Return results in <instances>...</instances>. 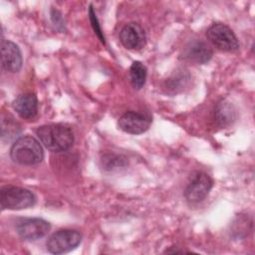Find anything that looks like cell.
Here are the masks:
<instances>
[{
    "instance_id": "obj_1",
    "label": "cell",
    "mask_w": 255,
    "mask_h": 255,
    "mask_svg": "<svg viewBox=\"0 0 255 255\" xmlns=\"http://www.w3.org/2000/svg\"><path fill=\"white\" fill-rule=\"evenodd\" d=\"M36 133L44 146L54 152L65 151L74 143L73 131L64 125H44L38 128Z\"/></svg>"
},
{
    "instance_id": "obj_2",
    "label": "cell",
    "mask_w": 255,
    "mask_h": 255,
    "mask_svg": "<svg viewBox=\"0 0 255 255\" xmlns=\"http://www.w3.org/2000/svg\"><path fill=\"white\" fill-rule=\"evenodd\" d=\"M10 156L16 163L34 165L42 161L44 152L42 145L35 137L24 135L14 141L10 149Z\"/></svg>"
},
{
    "instance_id": "obj_3",
    "label": "cell",
    "mask_w": 255,
    "mask_h": 255,
    "mask_svg": "<svg viewBox=\"0 0 255 255\" xmlns=\"http://www.w3.org/2000/svg\"><path fill=\"white\" fill-rule=\"evenodd\" d=\"M36 202V197L29 189L5 185L0 189V203L2 209L21 210L33 206Z\"/></svg>"
},
{
    "instance_id": "obj_4",
    "label": "cell",
    "mask_w": 255,
    "mask_h": 255,
    "mask_svg": "<svg viewBox=\"0 0 255 255\" xmlns=\"http://www.w3.org/2000/svg\"><path fill=\"white\" fill-rule=\"evenodd\" d=\"M82 241L79 231L73 229H60L47 240V250L52 254H63L74 250Z\"/></svg>"
},
{
    "instance_id": "obj_5",
    "label": "cell",
    "mask_w": 255,
    "mask_h": 255,
    "mask_svg": "<svg viewBox=\"0 0 255 255\" xmlns=\"http://www.w3.org/2000/svg\"><path fill=\"white\" fill-rule=\"evenodd\" d=\"M208 40L219 50L234 52L239 48V42L234 32L223 23L212 24L206 32Z\"/></svg>"
},
{
    "instance_id": "obj_6",
    "label": "cell",
    "mask_w": 255,
    "mask_h": 255,
    "mask_svg": "<svg viewBox=\"0 0 255 255\" xmlns=\"http://www.w3.org/2000/svg\"><path fill=\"white\" fill-rule=\"evenodd\" d=\"M211 187V177L203 171H196L191 175L190 181L185 188V198L191 203H198L207 196Z\"/></svg>"
},
{
    "instance_id": "obj_7",
    "label": "cell",
    "mask_w": 255,
    "mask_h": 255,
    "mask_svg": "<svg viewBox=\"0 0 255 255\" xmlns=\"http://www.w3.org/2000/svg\"><path fill=\"white\" fill-rule=\"evenodd\" d=\"M51 225L42 218H25L16 225L18 235L26 240H37L48 234Z\"/></svg>"
},
{
    "instance_id": "obj_8",
    "label": "cell",
    "mask_w": 255,
    "mask_h": 255,
    "mask_svg": "<svg viewBox=\"0 0 255 255\" xmlns=\"http://www.w3.org/2000/svg\"><path fill=\"white\" fill-rule=\"evenodd\" d=\"M120 40L127 49L138 51L145 46L146 35L139 24L130 22L120 31Z\"/></svg>"
},
{
    "instance_id": "obj_9",
    "label": "cell",
    "mask_w": 255,
    "mask_h": 255,
    "mask_svg": "<svg viewBox=\"0 0 255 255\" xmlns=\"http://www.w3.org/2000/svg\"><path fill=\"white\" fill-rule=\"evenodd\" d=\"M22 54L19 47L9 41V40H2L1 41V65L2 69L16 73L22 67Z\"/></svg>"
},
{
    "instance_id": "obj_10",
    "label": "cell",
    "mask_w": 255,
    "mask_h": 255,
    "mask_svg": "<svg viewBox=\"0 0 255 255\" xmlns=\"http://www.w3.org/2000/svg\"><path fill=\"white\" fill-rule=\"evenodd\" d=\"M149 125L150 122L148 119L133 111L125 113L119 120L120 128L131 134H139L144 132L149 128Z\"/></svg>"
},
{
    "instance_id": "obj_11",
    "label": "cell",
    "mask_w": 255,
    "mask_h": 255,
    "mask_svg": "<svg viewBox=\"0 0 255 255\" xmlns=\"http://www.w3.org/2000/svg\"><path fill=\"white\" fill-rule=\"evenodd\" d=\"M211 48L202 40L190 41L183 48V58L196 64H205L212 58Z\"/></svg>"
},
{
    "instance_id": "obj_12",
    "label": "cell",
    "mask_w": 255,
    "mask_h": 255,
    "mask_svg": "<svg viewBox=\"0 0 255 255\" xmlns=\"http://www.w3.org/2000/svg\"><path fill=\"white\" fill-rule=\"evenodd\" d=\"M13 109L23 119H32L38 112V100L32 93L19 95L13 101Z\"/></svg>"
},
{
    "instance_id": "obj_13",
    "label": "cell",
    "mask_w": 255,
    "mask_h": 255,
    "mask_svg": "<svg viewBox=\"0 0 255 255\" xmlns=\"http://www.w3.org/2000/svg\"><path fill=\"white\" fill-rule=\"evenodd\" d=\"M237 119V111L233 104L227 100L219 102L214 109V122L221 128L232 125Z\"/></svg>"
},
{
    "instance_id": "obj_14",
    "label": "cell",
    "mask_w": 255,
    "mask_h": 255,
    "mask_svg": "<svg viewBox=\"0 0 255 255\" xmlns=\"http://www.w3.org/2000/svg\"><path fill=\"white\" fill-rule=\"evenodd\" d=\"M128 158L124 154L108 152L101 157V166L106 172H119L128 166Z\"/></svg>"
},
{
    "instance_id": "obj_15",
    "label": "cell",
    "mask_w": 255,
    "mask_h": 255,
    "mask_svg": "<svg viewBox=\"0 0 255 255\" xmlns=\"http://www.w3.org/2000/svg\"><path fill=\"white\" fill-rule=\"evenodd\" d=\"M146 80V67L139 61H135L129 68V81L135 90H140Z\"/></svg>"
},
{
    "instance_id": "obj_16",
    "label": "cell",
    "mask_w": 255,
    "mask_h": 255,
    "mask_svg": "<svg viewBox=\"0 0 255 255\" xmlns=\"http://www.w3.org/2000/svg\"><path fill=\"white\" fill-rule=\"evenodd\" d=\"M21 132L20 125L12 118L6 117L1 121V138L2 140L10 141Z\"/></svg>"
},
{
    "instance_id": "obj_17",
    "label": "cell",
    "mask_w": 255,
    "mask_h": 255,
    "mask_svg": "<svg viewBox=\"0 0 255 255\" xmlns=\"http://www.w3.org/2000/svg\"><path fill=\"white\" fill-rule=\"evenodd\" d=\"M188 80H189L188 74L182 71V73H178L172 76L171 78H169L166 81V87L168 90H172L176 92L178 89H182L187 84Z\"/></svg>"
},
{
    "instance_id": "obj_18",
    "label": "cell",
    "mask_w": 255,
    "mask_h": 255,
    "mask_svg": "<svg viewBox=\"0 0 255 255\" xmlns=\"http://www.w3.org/2000/svg\"><path fill=\"white\" fill-rule=\"evenodd\" d=\"M234 226L235 227L233 229V232L234 234H236V236H246V234H248L250 230L249 226H251V221H249L248 216H240L234 222Z\"/></svg>"
},
{
    "instance_id": "obj_19",
    "label": "cell",
    "mask_w": 255,
    "mask_h": 255,
    "mask_svg": "<svg viewBox=\"0 0 255 255\" xmlns=\"http://www.w3.org/2000/svg\"><path fill=\"white\" fill-rule=\"evenodd\" d=\"M89 18H90V21H91V25L95 31V33L97 34V36L99 37V39L101 40V42L105 45L106 44V39H105V36L102 32V29H101V26L99 24V21H98V18H97V15L93 9V6L91 5L90 6V9H89Z\"/></svg>"
}]
</instances>
